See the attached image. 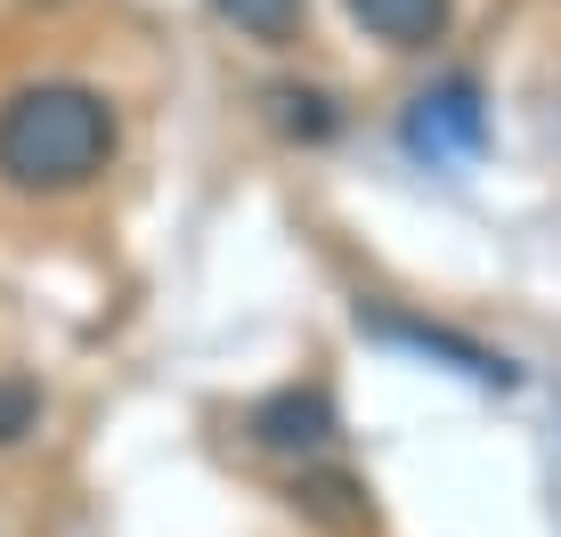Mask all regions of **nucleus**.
<instances>
[{
	"label": "nucleus",
	"instance_id": "obj_8",
	"mask_svg": "<svg viewBox=\"0 0 561 537\" xmlns=\"http://www.w3.org/2000/svg\"><path fill=\"white\" fill-rule=\"evenodd\" d=\"M211 16L253 33V42H294L301 33V0H211Z\"/></svg>",
	"mask_w": 561,
	"mask_h": 537
},
{
	"label": "nucleus",
	"instance_id": "obj_9",
	"mask_svg": "<svg viewBox=\"0 0 561 537\" xmlns=\"http://www.w3.org/2000/svg\"><path fill=\"white\" fill-rule=\"evenodd\" d=\"M42 432V382L33 375H0V448Z\"/></svg>",
	"mask_w": 561,
	"mask_h": 537
},
{
	"label": "nucleus",
	"instance_id": "obj_6",
	"mask_svg": "<svg viewBox=\"0 0 561 537\" xmlns=\"http://www.w3.org/2000/svg\"><path fill=\"white\" fill-rule=\"evenodd\" d=\"M268 123L285 130V139H301V147H325L342 130V106L325 99V90H301V82H277L268 90Z\"/></svg>",
	"mask_w": 561,
	"mask_h": 537
},
{
	"label": "nucleus",
	"instance_id": "obj_5",
	"mask_svg": "<svg viewBox=\"0 0 561 537\" xmlns=\"http://www.w3.org/2000/svg\"><path fill=\"white\" fill-rule=\"evenodd\" d=\"M351 16L382 49H432V42H448L456 0H351Z\"/></svg>",
	"mask_w": 561,
	"mask_h": 537
},
{
	"label": "nucleus",
	"instance_id": "obj_3",
	"mask_svg": "<svg viewBox=\"0 0 561 537\" xmlns=\"http://www.w3.org/2000/svg\"><path fill=\"white\" fill-rule=\"evenodd\" d=\"M358 334L366 342H391V351H415V358H439L448 375L480 382V391H520V367L489 342L456 334V325H432V318H408V310H358Z\"/></svg>",
	"mask_w": 561,
	"mask_h": 537
},
{
	"label": "nucleus",
	"instance_id": "obj_4",
	"mask_svg": "<svg viewBox=\"0 0 561 537\" xmlns=\"http://www.w3.org/2000/svg\"><path fill=\"white\" fill-rule=\"evenodd\" d=\"M244 432H253V448L285 456V465H325L342 415H334V399H325L318 382H285V391H268L261 408L244 415Z\"/></svg>",
	"mask_w": 561,
	"mask_h": 537
},
{
	"label": "nucleus",
	"instance_id": "obj_7",
	"mask_svg": "<svg viewBox=\"0 0 561 537\" xmlns=\"http://www.w3.org/2000/svg\"><path fill=\"white\" fill-rule=\"evenodd\" d=\"M294 505H301V513H318L325 529H366V489L351 481V472H318V465H301Z\"/></svg>",
	"mask_w": 561,
	"mask_h": 537
},
{
	"label": "nucleus",
	"instance_id": "obj_1",
	"mask_svg": "<svg viewBox=\"0 0 561 537\" xmlns=\"http://www.w3.org/2000/svg\"><path fill=\"white\" fill-rule=\"evenodd\" d=\"M123 123L90 82H16L0 99V180L16 196H73L114 163Z\"/></svg>",
	"mask_w": 561,
	"mask_h": 537
},
{
	"label": "nucleus",
	"instance_id": "obj_2",
	"mask_svg": "<svg viewBox=\"0 0 561 537\" xmlns=\"http://www.w3.org/2000/svg\"><path fill=\"white\" fill-rule=\"evenodd\" d=\"M399 147L432 171H456L472 156H489V99H480L472 73H448V82L415 90L408 114H399Z\"/></svg>",
	"mask_w": 561,
	"mask_h": 537
}]
</instances>
